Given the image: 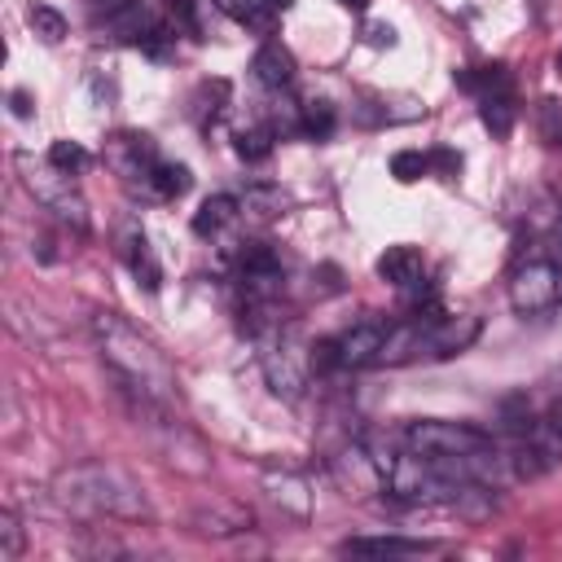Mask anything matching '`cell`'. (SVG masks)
I'll list each match as a JSON object with an SVG mask.
<instances>
[{
	"label": "cell",
	"mask_w": 562,
	"mask_h": 562,
	"mask_svg": "<svg viewBox=\"0 0 562 562\" xmlns=\"http://www.w3.org/2000/svg\"><path fill=\"white\" fill-rule=\"evenodd\" d=\"M92 338H97L101 364L110 369V378L119 382V395H127V404H162V408H176V400H180L176 369L167 364V356L145 334H136L114 312H97L92 316Z\"/></svg>",
	"instance_id": "obj_1"
},
{
	"label": "cell",
	"mask_w": 562,
	"mask_h": 562,
	"mask_svg": "<svg viewBox=\"0 0 562 562\" xmlns=\"http://www.w3.org/2000/svg\"><path fill=\"white\" fill-rule=\"evenodd\" d=\"M53 496L57 505H66L79 518H119V522H154V505L145 496V487L110 465V461H83V465H66L53 479Z\"/></svg>",
	"instance_id": "obj_2"
},
{
	"label": "cell",
	"mask_w": 562,
	"mask_h": 562,
	"mask_svg": "<svg viewBox=\"0 0 562 562\" xmlns=\"http://www.w3.org/2000/svg\"><path fill=\"white\" fill-rule=\"evenodd\" d=\"M395 443H404L408 452L417 457H430L439 465H448L452 474L461 479H474V483H492L496 465L505 457H496V439L470 422H443V417H422V422H408Z\"/></svg>",
	"instance_id": "obj_3"
},
{
	"label": "cell",
	"mask_w": 562,
	"mask_h": 562,
	"mask_svg": "<svg viewBox=\"0 0 562 562\" xmlns=\"http://www.w3.org/2000/svg\"><path fill=\"white\" fill-rule=\"evenodd\" d=\"M255 347H259V369L268 378V386L285 400H299L303 386H307V373H312V347H303L290 329H281L277 321L259 325L255 329Z\"/></svg>",
	"instance_id": "obj_4"
},
{
	"label": "cell",
	"mask_w": 562,
	"mask_h": 562,
	"mask_svg": "<svg viewBox=\"0 0 562 562\" xmlns=\"http://www.w3.org/2000/svg\"><path fill=\"white\" fill-rule=\"evenodd\" d=\"M562 299V268L549 259H527L509 277V307L518 316H544Z\"/></svg>",
	"instance_id": "obj_5"
},
{
	"label": "cell",
	"mask_w": 562,
	"mask_h": 562,
	"mask_svg": "<svg viewBox=\"0 0 562 562\" xmlns=\"http://www.w3.org/2000/svg\"><path fill=\"white\" fill-rule=\"evenodd\" d=\"M373 268L400 294H426V263H422V255L413 246H386Z\"/></svg>",
	"instance_id": "obj_6"
},
{
	"label": "cell",
	"mask_w": 562,
	"mask_h": 562,
	"mask_svg": "<svg viewBox=\"0 0 562 562\" xmlns=\"http://www.w3.org/2000/svg\"><path fill=\"white\" fill-rule=\"evenodd\" d=\"M474 338H479V316H465V312L443 316V312H435V321H430V356L435 360L461 356Z\"/></svg>",
	"instance_id": "obj_7"
},
{
	"label": "cell",
	"mask_w": 562,
	"mask_h": 562,
	"mask_svg": "<svg viewBox=\"0 0 562 562\" xmlns=\"http://www.w3.org/2000/svg\"><path fill=\"white\" fill-rule=\"evenodd\" d=\"M105 31L114 40H127V44H149V35L158 31V18L149 13L145 0H119L110 13H105Z\"/></svg>",
	"instance_id": "obj_8"
},
{
	"label": "cell",
	"mask_w": 562,
	"mask_h": 562,
	"mask_svg": "<svg viewBox=\"0 0 562 562\" xmlns=\"http://www.w3.org/2000/svg\"><path fill=\"white\" fill-rule=\"evenodd\" d=\"M435 540H408V536H347L338 553H364V558H417L435 553Z\"/></svg>",
	"instance_id": "obj_9"
},
{
	"label": "cell",
	"mask_w": 562,
	"mask_h": 562,
	"mask_svg": "<svg viewBox=\"0 0 562 562\" xmlns=\"http://www.w3.org/2000/svg\"><path fill=\"white\" fill-rule=\"evenodd\" d=\"M193 527L202 536H237V531H250V514L241 505H228V501H211L202 509H193Z\"/></svg>",
	"instance_id": "obj_10"
},
{
	"label": "cell",
	"mask_w": 562,
	"mask_h": 562,
	"mask_svg": "<svg viewBox=\"0 0 562 562\" xmlns=\"http://www.w3.org/2000/svg\"><path fill=\"white\" fill-rule=\"evenodd\" d=\"M263 487H268V496H272L281 509H290V514H299V518L312 514V492H307V483H303L294 470H268V474H263Z\"/></svg>",
	"instance_id": "obj_11"
},
{
	"label": "cell",
	"mask_w": 562,
	"mask_h": 562,
	"mask_svg": "<svg viewBox=\"0 0 562 562\" xmlns=\"http://www.w3.org/2000/svg\"><path fill=\"white\" fill-rule=\"evenodd\" d=\"M250 70H255V79H259L263 88H272V92H281V88H290V83H294V57H290L281 44H272V40L255 53Z\"/></svg>",
	"instance_id": "obj_12"
},
{
	"label": "cell",
	"mask_w": 562,
	"mask_h": 562,
	"mask_svg": "<svg viewBox=\"0 0 562 562\" xmlns=\"http://www.w3.org/2000/svg\"><path fill=\"white\" fill-rule=\"evenodd\" d=\"M241 220V198H233V193H215V198H206L202 206H198V215H193V233L198 237H220L228 224H237Z\"/></svg>",
	"instance_id": "obj_13"
},
{
	"label": "cell",
	"mask_w": 562,
	"mask_h": 562,
	"mask_svg": "<svg viewBox=\"0 0 562 562\" xmlns=\"http://www.w3.org/2000/svg\"><path fill=\"white\" fill-rule=\"evenodd\" d=\"M140 184H145L154 198H180V193L189 189V167L154 158V162H149V171L140 176Z\"/></svg>",
	"instance_id": "obj_14"
},
{
	"label": "cell",
	"mask_w": 562,
	"mask_h": 562,
	"mask_svg": "<svg viewBox=\"0 0 562 562\" xmlns=\"http://www.w3.org/2000/svg\"><path fill=\"white\" fill-rule=\"evenodd\" d=\"M127 268H132V277H136L149 294L162 285V268H158L154 246H149V237H145V233H132V237H127Z\"/></svg>",
	"instance_id": "obj_15"
},
{
	"label": "cell",
	"mask_w": 562,
	"mask_h": 562,
	"mask_svg": "<svg viewBox=\"0 0 562 562\" xmlns=\"http://www.w3.org/2000/svg\"><path fill=\"white\" fill-rule=\"evenodd\" d=\"M479 105H483V123L492 127V136H509V127H514V92H487V97H479Z\"/></svg>",
	"instance_id": "obj_16"
},
{
	"label": "cell",
	"mask_w": 562,
	"mask_h": 562,
	"mask_svg": "<svg viewBox=\"0 0 562 562\" xmlns=\"http://www.w3.org/2000/svg\"><path fill=\"white\" fill-rule=\"evenodd\" d=\"M26 22H31V31H35L44 44L66 40V18H61L53 4H31V9H26Z\"/></svg>",
	"instance_id": "obj_17"
},
{
	"label": "cell",
	"mask_w": 562,
	"mask_h": 562,
	"mask_svg": "<svg viewBox=\"0 0 562 562\" xmlns=\"http://www.w3.org/2000/svg\"><path fill=\"white\" fill-rule=\"evenodd\" d=\"M48 167H57V171H66V176H79V171L88 167V149H83L79 140H53V145H48Z\"/></svg>",
	"instance_id": "obj_18"
},
{
	"label": "cell",
	"mask_w": 562,
	"mask_h": 562,
	"mask_svg": "<svg viewBox=\"0 0 562 562\" xmlns=\"http://www.w3.org/2000/svg\"><path fill=\"white\" fill-rule=\"evenodd\" d=\"M299 132H303V136L325 140V136L334 132V110H329L325 101H307V105L299 110Z\"/></svg>",
	"instance_id": "obj_19"
},
{
	"label": "cell",
	"mask_w": 562,
	"mask_h": 562,
	"mask_svg": "<svg viewBox=\"0 0 562 562\" xmlns=\"http://www.w3.org/2000/svg\"><path fill=\"white\" fill-rule=\"evenodd\" d=\"M430 171V154H422V149H400L395 158H391V176L400 180V184H413V180H422Z\"/></svg>",
	"instance_id": "obj_20"
},
{
	"label": "cell",
	"mask_w": 562,
	"mask_h": 562,
	"mask_svg": "<svg viewBox=\"0 0 562 562\" xmlns=\"http://www.w3.org/2000/svg\"><path fill=\"white\" fill-rule=\"evenodd\" d=\"M237 154H241L246 162H263V158L272 154V132H268V127H241V132H237Z\"/></svg>",
	"instance_id": "obj_21"
},
{
	"label": "cell",
	"mask_w": 562,
	"mask_h": 562,
	"mask_svg": "<svg viewBox=\"0 0 562 562\" xmlns=\"http://www.w3.org/2000/svg\"><path fill=\"white\" fill-rule=\"evenodd\" d=\"M22 558V522L18 514L4 505L0 509V562H18Z\"/></svg>",
	"instance_id": "obj_22"
},
{
	"label": "cell",
	"mask_w": 562,
	"mask_h": 562,
	"mask_svg": "<svg viewBox=\"0 0 562 562\" xmlns=\"http://www.w3.org/2000/svg\"><path fill=\"white\" fill-rule=\"evenodd\" d=\"M285 206V198L277 193V189H263V184H255V189H246V198H241V215L246 211H255L259 220H268V215H277Z\"/></svg>",
	"instance_id": "obj_23"
},
{
	"label": "cell",
	"mask_w": 562,
	"mask_h": 562,
	"mask_svg": "<svg viewBox=\"0 0 562 562\" xmlns=\"http://www.w3.org/2000/svg\"><path fill=\"white\" fill-rule=\"evenodd\" d=\"M430 167H439L443 176H457V171H461V154H452V149H435V154H430Z\"/></svg>",
	"instance_id": "obj_24"
},
{
	"label": "cell",
	"mask_w": 562,
	"mask_h": 562,
	"mask_svg": "<svg viewBox=\"0 0 562 562\" xmlns=\"http://www.w3.org/2000/svg\"><path fill=\"white\" fill-rule=\"evenodd\" d=\"M9 101H13V114H18V119H31V97H26L22 88H18V92H9Z\"/></svg>",
	"instance_id": "obj_25"
},
{
	"label": "cell",
	"mask_w": 562,
	"mask_h": 562,
	"mask_svg": "<svg viewBox=\"0 0 562 562\" xmlns=\"http://www.w3.org/2000/svg\"><path fill=\"white\" fill-rule=\"evenodd\" d=\"M259 4H263V9H268V13H285V9H290V4H294V0H259Z\"/></svg>",
	"instance_id": "obj_26"
},
{
	"label": "cell",
	"mask_w": 562,
	"mask_h": 562,
	"mask_svg": "<svg viewBox=\"0 0 562 562\" xmlns=\"http://www.w3.org/2000/svg\"><path fill=\"white\" fill-rule=\"evenodd\" d=\"M338 4H342V9H356V13H360V9L369 4V0H338Z\"/></svg>",
	"instance_id": "obj_27"
},
{
	"label": "cell",
	"mask_w": 562,
	"mask_h": 562,
	"mask_svg": "<svg viewBox=\"0 0 562 562\" xmlns=\"http://www.w3.org/2000/svg\"><path fill=\"white\" fill-rule=\"evenodd\" d=\"M549 422H553V426H558V435H562V408H558V413H553Z\"/></svg>",
	"instance_id": "obj_28"
}]
</instances>
